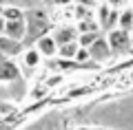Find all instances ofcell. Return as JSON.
Masks as SVG:
<instances>
[{"label":"cell","mask_w":133,"mask_h":130,"mask_svg":"<svg viewBox=\"0 0 133 130\" xmlns=\"http://www.w3.org/2000/svg\"><path fill=\"white\" fill-rule=\"evenodd\" d=\"M24 20H27V37H24V42H36L38 37L47 35L49 27H51L47 11H42V9L24 11Z\"/></svg>","instance_id":"cell-1"},{"label":"cell","mask_w":133,"mask_h":130,"mask_svg":"<svg viewBox=\"0 0 133 130\" xmlns=\"http://www.w3.org/2000/svg\"><path fill=\"white\" fill-rule=\"evenodd\" d=\"M107 42H109V47H111L113 53L129 51V47H131V31L113 27V29H109V33H107Z\"/></svg>","instance_id":"cell-2"},{"label":"cell","mask_w":133,"mask_h":130,"mask_svg":"<svg viewBox=\"0 0 133 130\" xmlns=\"http://www.w3.org/2000/svg\"><path fill=\"white\" fill-rule=\"evenodd\" d=\"M111 47L109 42H107V35H100L98 40L93 42L89 47V55H91V62H107L111 57Z\"/></svg>","instance_id":"cell-3"},{"label":"cell","mask_w":133,"mask_h":130,"mask_svg":"<svg viewBox=\"0 0 133 130\" xmlns=\"http://www.w3.org/2000/svg\"><path fill=\"white\" fill-rule=\"evenodd\" d=\"M5 35H9V37H14V40H18V42H24V37H27V20L24 18H20V20H7V24H5Z\"/></svg>","instance_id":"cell-4"},{"label":"cell","mask_w":133,"mask_h":130,"mask_svg":"<svg viewBox=\"0 0 133 130\" xmlns=\"http://www.w3.org/2000/svg\"><path fill=\"white\" fill-rule=\"evenodd\" d=\"M36 49L40 51V55H42V57H56L58 55V42L53 40L51 33L38 37V40H36Z\"/></svg>","instance_id":"cell-5"},{"label":"cell","mask_w":133,"mask_h":130,"mask_svg":"<svg viewBox=\"0 0 133 130\" xmlns=\"http://www.w3.org/2000/svg\"><path fill=\"white\" fill-rule=\"evenodd\" d=\"M51 35H53V40L58 42V47H60V44L78 40V29H76V24H64V27H58Z\"/></svg>","instance_id":"cell-6"},{"label":"cell","mask_w":133,"mask_h":130,"mask_svg":"<svg viewBox=\"0 0 133 130\" xmlns=\"http://www.w3.org/2000/svg\"><path fill=\"white\" fill-rule=\"evenodd\" d=\"M20 51H22V42L5 35V33H0V53H2V55L5 57H14V55H18Z\"/></svg>","instance_id":"cell-7"},{"label":"cell","mask_w":133,"mask_h":130,"mask_svg":"<svg viewBox=\"0 0 133 130\" xmlns=\"http://www.w3.org/2000/svg\"><path fill=\"white\" fill-rule=\"evenodd\" d=\"M18 77H20V68L9 57H2L0 60V82H14Z\"/></svg>","instance_id":"cell-8"},{"label":"cell","mask_w":133,"mask_h":130,"mask_svg":"<svg viewBox=\"0 0 133 130\" xmlns=\"http://www.w3.org/2000/svg\"><path fill=\"white\" fill-rule=\"evenodd\" d=\"M22 62H24V66H29V68H36V66L42 62V55H40V51L36 47H31V49H27V51L22 53Z\"/></svg>","instance_id":"cell-9"},{"label":"cell","mask_w":133,"mask_h":130,"mask_svg":"<svg viewBox=\"0 0 133 130\" xmlns=\"http://www.w3.org/2000/svg\"><path fill=\"white\" fill-rule=\"evenodd\" d=\"M78 49H80L78 40L76 42H66V44H60V47H58V55H60L62 60H73L76 53H78Z\"/></svg>","instance_id":"cell-10"},{"label":"cell","mask_w":133,"mask_h":130,"mask_svg":"<svg viewBox=\"0 0 133 130\" xmlns=\"http://www.w3.org/2000/svg\"><path fill=\"white\" fill-rule=\"evenodd\" d=\"M0 13L5 20H20L24 18V11L20 9L18 5H7V7H0Z\"/></svg>","instance_id":"cell-11"},{"label":"cell","mask_w":133,"mask_h":130,"mask_svg":"<svg viewBox=\"0 0 133 130\" xmlns=\"http://www.w3.org/2000/svg\"><path fill=\"white\" fill-rule=\"evenodd\" d=\"M118 27H120V29H127V31H133V9L120 11V16H118Z\"/></svg>","instance_id":"cell-12"},{"label":"cell","mask_w":133,"mask_h":130,"mask_svg":"<svg viewBox=\"0 0 133 130\" xmlns=\"http://www.w3.org/2000/svg\"><path fill=\"white\" fill-rule=\"evenodd\" d=\"M100 37V31H87V33H78V44L82 49H89L95 40Z\"/></svg>","instance_id":"cell-13"},{"label":"cell","mask_w":133,"mask_h":130,"mask_svg":"<svg viewBox=\"0 0 133 130\" xmlns=\"http://www.w3.org/2000/svg\"><path fill=\"white\" fill-rule=\"evenodd\" d=\"M76 29H78V33H87V31H100V24L95 22L93 18H84V20H78Z\"/></svg>","instance_id":"cell-14"},{"label":"cell","mask_w":133,"mask_h":130,"mask_svg":"<svg viewBox=\"0 0 133 130\" xmlns=\"http://www.w3.org/2000/svg\"><path fill=\"white\" fill-rule=\"evenodd\" d=\"M91 60V55H89V49H78V53H76V57H73V62H78V64H87V62Z\"/></svg>","instance_id":"cell-15"},{"label":"cell","mask_w":133,"mask_h":130,"mask_svg":"<svg viewBox=\"0 0 133 130\" xmlns=\"http://www.w3.org/2000/svg\"><path fill=\"white\" fill-rule=\"evenodd\" d=\"M51 2H53L56 7H69V5H73L76 0H51Z\"/></svg>","instance_id":"cell-16"},{"label":"cell","mask_w":133,"mask_h":130,"mask_svg":"<svg viewBox=\"0 0 133 130\" xmlns=\"http://www.w3.org/2000/svg\"><path fill=\"white\" fill-rule=\"evenodd\" d=\"M95 0H76V5H82V7H89L91 9V5H93Z\"/></svg>","instance_id":"cell-17"},{"label":"cell","mask_w":133,"mask_h":130,"mask_svg":"<svg viewBox=\"0 0 133 130\" xmlns=\"http://www.w3.org/2000/svg\"><path fill=\"white\" fill-rule=\"evenodd\" d=\"M104 2H107L109 7H118V5H122L124 0H104Z\"/></svg>","instance_id":"cell-18"},{"label":"cell","mask_w":133,"mask_h":130,"mask_svg":"<svg viewBox=\"0 0 133 130\" xmlns=\"http://www.w3.org/2000/svg\"><path fill=\"white\" fill-rule=\"evenodd\" d=\"M7 5H16V0H0V7H7Z\"/></svg>","instance_id":"cell-19"},{"label":"cell","mask_w":133,"mask_h":130,"mask_svg":"<svg viewBox=\"0 0 133 130\" xmlns=\"http://www.w3.org/2000/svg\"><path fill=\"white\" fill-rule=\"evenodd\" d=\"M5 24H7V20H5V18H2V13H0V33L5 31Z\"/></svg>","instance_id":"cell-20"},{"label":"cell","mask_w":133,"mask_h":130,"mask_svg":"<svg viewBox=\"0 0 133 130\" xmlns=\"http://www.w3.org/2000/svg\"><path fill=\"white\" fill-rule=\"evenodd\" d=\"M2 57H5V55H2V53H0V60H2Z\"/></svg>","instance_id":"cell-21"}]
</instances>
